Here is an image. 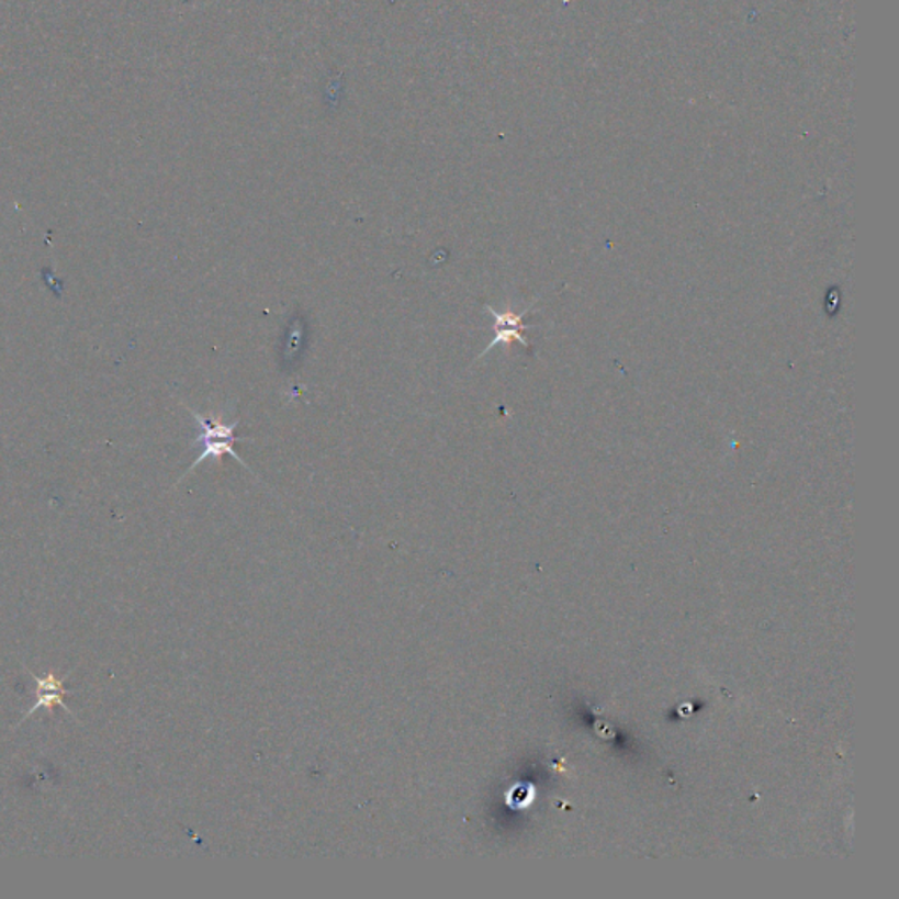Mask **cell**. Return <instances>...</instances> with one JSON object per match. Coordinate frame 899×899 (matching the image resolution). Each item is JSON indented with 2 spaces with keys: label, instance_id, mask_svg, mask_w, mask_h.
<instances>
[{
  "label": "cell",
  "instance_id": "3",
  "mask_svg": "<svg viewBox=\"0 0 899 899\" xmlns=\"http://www.w3.org/2000/svg\"><path fill=\"white\" fill-rule=\"evenodd\" d=\"M32 678H34L35 684H37V690H35L37 698H35L34 707L26 711L23 720L34 716L35 711L41 710V708L49 711L53 710V708L64 707L70 713V708L64 703V696L69 694V690H66V687H64V681L52 675V673L44 676L32 675Z\"/></svg>",
  "mask_w": 899,
  "mask_h": 899
},
{
  "label": "cell",
  "instance_id": "2",
  "mask_svg": "<svg viewBox=\"0 0 899 899\" xmlns=\"http://www.w3.org/2000/svg\"><path fill=\"white\" fill-rule=\"evenodd\" d=\"M531 307H526L522 313H514L512 310H506V312H496L492 306H485L488 313L494 316V339H492L491 345H488L485 350L480 353L479 359H482L485 353L488 351L494 350V348L499 347H509L512 342L518 341L522 345L524 348H529V341L524 338L522 333L527 329H532L535 325H526L524 324V316L527 313L531 312Z\"/></svg>",
  "mask_w": 899,
  "mask_h": 899
},
{
  "label": "cell",
  "instance_id": "1",
  "mask_svg": "<svg viewBox=\"0 0 899 899\" xmlns=\"http://www.w3.org/2000/svg\"><path fill=\"white\" fill-rule=\"evenodd\" d=\"M190 413H192V417L195 418L199 429H201L198 438L193 439V447H201V452H199V457L193 461V464L190 465L187 474L195 470L201 462L207 461V459L220 461L224 456L233 457L239 464L245 465L246 470L250 471V468L246 465L241 457L237 456L233 447L237 441H245L246 439V436L234 435V429L239 426V420H234L233 424H224L220 418H207L201 413L193 412V409H190Z\"/></svg>",
  "mask_w": 899,
  "mask_h": 899
}]
</instances>
